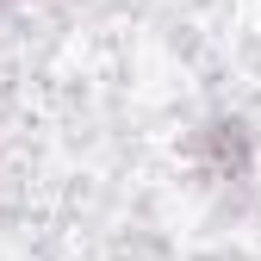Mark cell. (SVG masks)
Listing matches in <instances>:
<instances>
[{"instance_id": "1", "label": "cell", "mask_w": 261, "mask_h": 261, "mask_svg": "<svg viewBox=\"0 0 261 261\" xmlns=\"http://www.w3.org/2000/svg\"><path fill=\"white\" fill-rule=\"evenodd\" d=\"M187 168L218 199H249L255 180H261V130H255V118L237 112V106L205 112L187 130Z\"/></svg>"}, {"instance_id": "2", "label": "cell", "mask_w": 261, "mask_h": 261, "mask_svg": "<svg viewBox=\"0 0 261 261\" xmlns=\"http://www.w3.org/2000/svg\"><path fill=\"white\" fill-rule=\"evenodd\" d=\"M13 7H25V0H0V19H7V13H13Z\"/></svg>"}]
</instances>
